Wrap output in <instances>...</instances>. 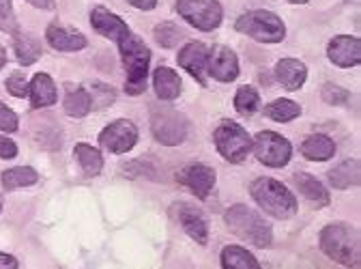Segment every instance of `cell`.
<instances>
[{"instance_id": "cell-1", "label": "cell", "mask_w": 361, "mask_h": 269, "mask_svg": "<svg viewBox=\"0 0 361 269\" xmlns=\"http://www.w3.org/2000/svg\"><path fill=\"white\" fill-rule=\"evenodd\" d=\"M121 59L125 65L127 82L125 91L129 95H140L147 88V73H149V63H151V50L145 46V41L138 35H125L118 43Z\"/></svg>"}, {"instance_id": "cell-2", "label": "cell", "mask_w": 361, "mask_h": 269, "mask_svg": "<svg viewBox=\"0 0 361 269\" xmlns=\"http://www.w3.org/2000/svg\"><path fill=\"white\" fill-rule=\"evenodd\" d=\"M226 224L228 229L243 241L256 246V248H269L271 239H274V231L269 224L250 207L235 205L226 211Z\"/></svg>"}, {"instance_id": "cell-3", "label": "cell", "mask_w": 361, "mask_h": 269, "mask_svg": "<svg viewBox=\"0 0 361 269\" xmlns=\"http://www.w3.org/2000/svg\"><path fill=\"white\" fill-rule=\"evenodd\" d=\"M323 252L344 267L359 265V235L348 224H329L321 231Z\"/></svg>"}, {"instance_id": "cell-4", "label": "cell", "mask_w": 361, "mask_h": 269, "mask_svg": "<svg viewBox=\"0 0 361 269\" xmlns=\"http://www.w3.org/2000/svg\"><path fill=\"white\" fill-rule=\"evenodd\" d=\"M252 196L254 201L260 205V209H264L269 215L286 220L293 217L297 213V201L290 194L288 188H284L280 181L271 177H260L252 184Z\"/></svg>"}, {"instance_id": "cell-5", "label": "cell", "mask_w": 361, "mask_h": 269, "mask_svg": "<svg viewBox=\"0 0 361 269\" xmlns=\"http://www.w3.org/2000/svg\"><path fill=\"white\" fill-rule=\"evenodd\" d=\"M235 28L260 43H280L286 37L284 22L274 11H264V9L243 13L237 20Z\"/></svg>"}, {"instance_id": "cell-6", "label": "cell", "mask_w": 361, "mask_h": 269, "mask_svg": "<svg viewBox=\"0 0 361 269\" xmlns=\"http://www.w3.org/2000/svg\"><path fill=\"white\" fill-rule=\"evenodd\" d=\"M215 147H217V151L221 153L224 160L239 164L252 151V138L247 136V131L239 123L224 121L215 129Z\"/></svg>"}, {"instance_id": "cell-7", "label": "cell", "mask_w": 361, "mask_h": 269, "mask_svg": "<svg viewBox=\"0 0 361 269\" xmlns=\"http://www.w3.org/2000/svg\"><path fill=\"white\" fill-rule=\"evenodd\" d=\"M176 11L198 30H213L221 24V5L217 0H176Z\"/></svg>"}, {"instance_id": "cell-8", "label": "cell", "mask_w": 361, "mask_h": 269, "mask_svg": "<svg viewBox=\"0 0 361 269\" xmlns=\"http://www.w3.org/2000/svg\"><path fill=\"white\" fill-rule=\"evenodd\" d=\"M151 127H153V136L166 147H176L188 136V121L183 119V114H178L172 108L153 110Z\"/></svg>"}, {"instance_id": "cell-9", "label": "cell", "mask_w": 361, "mask_h": 269, "mask_svg": "<svg viewBox=\"0 0 361 269\" xmlns=\"http://www.w3.org/2000/svg\"><path fill=\"white\" fill-rule=\"evenodd\" d=\"M293 153L290 143L276 131H260L254 138V155L258 162L271 168H282L288 164Z\"/></svg>"}, {"instance_id": "cell-10", "label": "cell", "mask_w": 361, "mask_h": 269, "mask_svg": "<svg viewBox=\"0 0 361 269\" xmlns=\"http://www.w3.org/2000/svg\"><path fill=\"white\" fill-rule=\"evenodd\" d=\"M99 143L110 153H116V155L127 153L135 147V143H138V129H135V125L131 121L118 119L102 131Z\"/></svg>"}, {"instance_id": "cell-11", "label": "cell", "mask_w": 361, "mask_h": 269, "mask_svg": "<svg viewBox=\"0 0 361 269\" xmlns=\"http://www.w3.org/2000/svg\"><path fill=\"white\" fill-rule=\"evenodd\" d=\"M178 184L188 186L198 198H209V194L213 192L215 186V170L207 164H192L188 168H183L178 174Z\"/></svg>"}, {"instance_id": "cell-12", "label": "cell", "mask_w": 361, "mask_h": 269, "mask_svg": "<svg viewBox=\"0 0 361 269\" xmlns=\"http://www.w3.org/2000/svg\"><path fill=\"white\" fill-rule=\"evenodd\" d=\"M327 56L338 67H357L361 63V43L357 37L350 35H338L331 39Z\"/></svg>"}, {"instance_id": "cell-13", "label": "cell", "mask_w": 361, "mask_h": 269, "mask_svg": "<svg viewBox=\"0 0 361 269\" xmlns=\"http://www.w3.org/2000/svg\"><path fill=\"white\" fill-rule=\"evenodd\" d=\"M178 65L190 71L200 84H207V65H209V48L200 41H192L178 52Z\"/></svg>"}, {"instance_id": "cell-14", "label": "cell", "mask_w": 361, "mask_h": 269, "mask_svg": "<svg viewBox=\"0 0 361 269\" xmlns=\"http://www.w3.org/2000/svg\"><path fill=\"white\" fill-rule=\"evenodd\" d=\"M207 71L219 82H233L239 76V59L233 50L217 46L213 48V52H209Z\"/></svg>"}, {"instance_id": "cell-15", "label": "cell", "mask_w": 361, "mask_h": 269, "mask_svg": "<svg viewBox=\"0 0 361 269\" xmlns=\"http://www.w3.org/2000/svg\"><path fill=\"white\" fill-rule=\"evenodd\" d=\"M176 213H178V222H180V227H183V231L192 239H196L198 244H207V239H209V220H207V215L198 207L188 205V203H178Z\"/></svg>"}, {"instance_id": "cell-16", "label": "cell", "mask_w": 361, "mask_h": 269, "mask_svg": "<svg viewBox=\"0 0 361 269\" xmlns=\"http://www.w3.org/2000/svg\"><path fill=\"white\" fill-rule=\"evenodd\" d=\"M90 26H93L99 35L112 39L114 43H118L125 35L131 32L129 26L106 7H95L93 11H90Z\"/></svg>"}, {"instance_id": "cell-17", "label": "cell", "mask_w": 361, "mask_h": 269, "mask_svg": "<svg viewBox=\"0 0 361 269\" xmlns=\"http://www.w3.org/2000/svg\"><path fill=\"white\" fill-rule=\"evenodd\" d=\"M48 43L54 48V50H61V52H78V50H84L86 48V37L78 30H69V28H63L59 24H50L48 26Z\"/></svg>"}, {"instance_id": "cell-18", "label": "cell", "mask_w": 361, "mask_h": 269, "mask_svg": "<svg viewBox=\"0 0 361 269\" xmlns=\"http://www.w3.org/2000/svg\"><path fill=\"white\" fill-rule=\"evenodd\" d=\"M276 78L280 80V84L284 88H288V91H297V88L303 86V82L307 78V69L297 59H282L276 65Z\"/></svg>"}, {"instance_id": "cell-19", "label": "cell", "mask_w": 361, "mask_h": 269, "mask_svg": "<svg viewBox=\"0 0 361 269\" xmlns=\"http://www.w3.org/2000/svg\"><path fill=\"white\" fill-rule=\"evenodd\" d=\"M28 88H30L32 108H48L56 102V84L48 73H35Z\"/></svg>"}, {"instance_id": "cell-20", "label": "cell", "mask_w": 361, "mask_h": 269, "mask_svg": "<svg viewBox=\"0 0 361 269\" xmlns=\"http://www.w3.org/2000/svg\"><path fill=\"white\" fill-rule=\"evenodd\" d=\"M180 78L176 71H172L170 67H157L153 73V86H155V93L159 100L164 102H172L178 97L180 93Z\"/></svg>"}, {"instance_id": "cell-21", "label": "cell", "mask_w": 361, "mask_h": 269, "mask_svg": "<svg viewBox=\"0 0 361 269\" xmlns=\"http://www.w3.org/2000/svg\"><path fill=\"white\" fill-rule=\"evenodd\" d=\"M301 153L305 160L312 162H325L329 157H334L336 153V143L329 136H323V133H314V136L305 138L301 145Z\"/></svg>"}, {"instance_id": "cell-22", "label": "cell", "mask_w": 361, "mask_h": 269, "mask_svg": "<svg viewBox=\"0 0 361 269\" xmlns=\"http://www.w3.org/2000/svg\"><path fill=\"white\" fill-rule=\"evenodd\" d=\"M295 184L299 186V192H301L310 203H314L316 207H325V205H329V192H327V188H323V184H321L316 177L305 174V172H297V174H295Z\"/></svg>"}, {"instance_id": "cell-23", "label": "cell", "mask_w": 361, "mask_h": 269, "mask_svg": "<svg viewBox=\"0 0 361 269\" xmlns=\"http://www.w3.org/2000/svg\"><path fill=\"white\" fill-rule=\"evenodd\" d=\"M65 112L69 116H75V119H82L90 112V95L88 91H84L82 86L78 84H67V93H65Z\"/></svg>"}, {"instance_id": "cell-24", "label": "cell", "mask_w": 361, "mask_h": 269, "mask_svg": "<svg viewBox=\"0 0 361 269\" xmlns=\"http://www.w3.org/2000/svg\"><path fill=\"white\" fill-rule=\"evenodd\" d=\"M329 181L338 190H348L359 186V162L346 160L329 172Z\"/></svg>"}, {"instance_id": "cell-25", "label": "cell", "mask_w": 361, "mask_h": 269, "mask_svg": "<svg viewBox=\"0 0 361 269\" xmlns=\"http://www.w3.org/2000/svg\"><path fill=\"white\" fill-rule=\"evenodd\" d=\"M221 267L224 269H260L258 261L241 246H228L221 252Z\"/></svg>"}, {"instance_id": "cell-26", "label": "cell", "mask_w": 361, "mask_h": 269, "mask_svg": "<svg viewBox=\"0 0 361 269\" xmlns=\"http://www.w3.org/2000/svg\"><path fill=\"white\" fill-rule=\"evenodd\" d=\"M16 54L22 65H32L41 56V41L28 32H16Z\"/></svg>"}, {"instance_id": "cell-27", "label": "cell", "mask_w": 361, "mask_h": 269, "mask_svg": "<svg viewBox=\"0 0 361 269\" xmlns=\"http://www.w3.org/2000/svg\"><path fill=\"white\" fill-rule=\"evenodd\" d=\"M37 181H39V174L30 166H20V168H11V170L3 172V186L9 192L26 188V186H32Z\"/></svg>"}, {"instance_id": "cell-28", "label": "cell", "mask_w": 361, "mask_h": 269, "mask_svg": "<svg viewBox=\"0 0 361 269\" xmlns=\"http://www.w3.org/2000/svg\"><path fill=\"white\" fill-rule=\"evenodd\" d=\"M75 157H78V162H80V166H82V170H84L86 177H95L104 168L102 153L97 149H93L90 145H86V143L75 145Z\"/></svg>"}, {"instance_id": "cell-29", "label": "cell", "mask_w": 361, "mask_h": 269, "mask_svg": "<svg viewBox=\"0 0 361 269\" xmlns=\"http://www.w3.org/2000/svg\"><path fill=\"white\" fill-rule=\"evenodd\" d=\"M264 114L269 119L278 121V123H288V121H293V119H297L301 114V106L295 104L293 100H278V102L269 104L264 108Z\"/></svg>"}, {"instance_id": "cell-30", "label": "cell", "mask_w": 361, "mask_h": 269, "mask_svg": "<svg viewBox=\"0 0 361 269\" xmlns=\"http://www.w3.org/2000/svg\"><path fill=\"white\" fill-rule=\"evenodd\" d=\"M235 108L243 116H252L260 108V95L254 86H241L237 95H235Z\"/></svg>"}, {"instance_id": "cell-31", "label": "cell", "mask_w": 361, "mask_h": 269, "mask_svg": "<svg viewBox=\"0 0 361 269\" xmlns=\"http://www.w3.org/2000/svg\"><path fill=\"white\" fill-rule=\"evenodd\" d=\"M155 41L164 48H174L178 46V41H183V30L172 22H164L155 26Z\"/></svg>"}, {"instance_id": "cell-32", "label": "cell", "mask_w": 361, "mask_h": 269, "mask_svg": "<svg viewBox=\"0 0 361 269\" xmlns=\"http://www.w3.org/2000/svg\"><path fill=\"white\" fill-rule=\"evenodd\" d=\"M88 95H90V108H106L114 102V91L104 82H93Z\"/></svg>"}, {"instance_id": "cell-33", "label": "cell", "mask_w": 361, "mask_h": 269, "mask_svg": "<svg viewBox=\"0 0 361 269\" xmlns=\"http://www.w3.org/2000/svg\"><path fill=\"white\" fill-rule=\"evenodd\" d=\"M0 30L5 32H20L18 30V22H16V16H13V5L11 0H0Z\"/></svg>"}, {"instance_id": "cell-34", "label": "cell", "mask_w": 361, "mask_h": 269, "mask_svg": "<svg viewBox=\"0 0 361 269\" xmlns=\"http://www.w3.org/2000/svg\"><path fill=\"white\" fill-rule=\"evenodd\" d=\"M321 95H323V102H327V104H336V106L346 104V102H348V97H350V93H348V91H344V88H340L338 84H325Z\"/></svg>"}, {"instance_id": "cell-35", "label": "cell", "mask_w": 361, "mask_h": 269, "mask_svg": "<svg viewBox=\"0 0 361 269\" xmlns=\"http://www.w3.org/2000/svg\"><path fill=\"white\" fill-rule=\"evenodd\" d=\"M7 91L13 97H26L28 95V82L22 73H11L7 78Z\"/></svg>"}, {"instance_id": "cell-36", "label": "cell", "mask_w": 361, "mask_h": 269, "mask_svg": "<svg viewBox=\"0 0 361 269\" xmlns=\"http://www.w3.org/2000/svg\"><path fill=\"white\" fill-rule=\"evenodd\" d=\"M0 129L3 131H16L18 129V116L11 108H7L0 102Z\"/></svg>"}, {"instance_id": "cell-37", "label": "cell", "mask_w": 361, "mask_h": 269, "mask_svg": "<svg viewBox=\"0 0 361 269\" xmlns=\"http://www.w3.org/2000/svg\"><path fill=\"white\" fill-rule=\"evenodd\" d=\"M16 155H18V145L7 136H0V160H13Z\"/></svg>"}, {"instance_id": "cell-38", "label": "cell", "mask_w": 361, "mask_h": 269, "mask_svg": "<svg viewBox=\"0 0 361 269\" xmlns=\"http://www.w3.org/2000/svg\"><path fill=\"white\" fill-rule=\"evenodd\" d=\"M129 5H133L135 9H142V11H151V9H155V5H157V0H127Z\"/></svg>"}, {"instance_id": "cell-39", "label": "cell", "mask_w": 361, "mask_h": 269, "mask_svg": "<svg viewBox=\"0 0 361 269\" xmlns=\"http://www.w3.org/2000/svg\"><path fill=\"white\" fill-rule=\"evenodd\" d=\"M0 269H18V261L11 254L0 252Z\"/></svg>"}, {"instance_id": "cell-40", "label": "cell", "mask_w": 361, "mask_h": 269, "mask_svg": "<svg viewBox=\"0 0 361 269\" xmlns=\"http://www.w3.org/2000/svg\"><path fill=\"white\" fill-rule=\"evenodd\" d=\"M37 9H54V0H26Z\"/></svg>"}, {"instance_id": "cell-41", "label": "cell", "mask_w": 361, "mask_h": 269, "mask_svg": "<svg viewBox=\"0 0 361 269\" xmlns=\"http://www.w3.org/2000/svg\"><path fill=\"white\" fill-rule=\"evenodd\" d=\"M7 65V52H5V48L0 46V69H3Z\"/></svg>"}, {"instance_id": "cell-42", "label": "cell", "mask_w": 361, "mask_h": 269, "mask_svg": "<svg viewBox=\"0 0 361 269\" xmlns=\"http://www.w3.org/2000/svg\"><path fill=\"white\" fill-rule=\"evenodd\" d=\"M288 3H295V5H303V3H310V0H288Z\"/></svg>"}, {"instance_id": "cell-43", "label": "cell", "mask_w": 361, "mask_h": 269, "mask_svg": "<svg viewBox=\"0 0 361 269\" xmlns=\"http://www.w3.org/2000/svg\"><path fill=\"white\" fill-rule=\"evenodd\" d=\"M0 211H3V198H0Z\"/></svg>"}]
</instances>
